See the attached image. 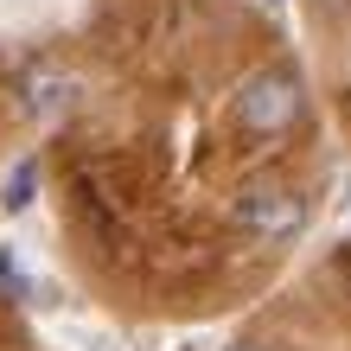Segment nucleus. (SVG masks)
<instances>
[{
	"mask_svg": "<svg viewBox=\"0 0 351 351\" xmlns=\"http://www.w3.org/2000/svg\"><path fill=\"white\" fill-rule=\"evenodd\" d=\"M237 230H250L262 243H287L306 230V198L294 185H250L237 198Z\"/></svg>",
	"mask_w": 351,
	"mask_h": 351,
	"instance_id": "obj_2",
	"label": "nucleus"
},
{
	"mask_svg": "<svg viewBox=\"0 0 351 351\" xmlns=\"http://www.w3.org/2000/svg\"><path fill=\"white\" fill-rule=\"evenodd\" d=\"M230 351H262V345H230Z\"/></svg>",
	"mask_w": 351,
	"mask_h": 351,
	"instance_id": "obj_5",
	"label": "nucleus"
},
{
	"mask_svg": "<svg viewBox=\"0 0 351 351\" xmlns=\"http://www.w3.org/2000/svg\"><path fill=\"white\" fill-rule=\"evenodd\" d=\"M71 102H77V77H64V71H32L26 90H19V109L26 115H58Z\"/></svg>",
	"mask_w": 351,
	"mask_h": 351,
	"instance_id": "obj_3",
	"label": "nucleus"
},
{
	"mask_svg": "<svg viewBox=\"0 0 351 351\" xmlns=\"http://www.w3.org/2000/svg\"><path fill=\"white\" fill-rule=\"evenodd\" d=\"M300 109H306V90H300V77L287 64L250 71L243 90H237V102H230V115H237L243 134H287L300 121Z\"/></svg>",
	"mask_w": 351,
	"mask_h": 351,
	"instance_id": "obj_1",
	"label": "nucleus"
},
{
	"mask_svg": "<svg viewBox=\"0 0 351 351\" xmlns=\"http://www.w3.org/2000/svg\"><path fill=\"white\" fill-rule=\"evenodd\" d=\"M32 198H38V160H19V167L7 173V192H0V204H7V211H26Z\"/></svg>",
	"mask_w": 351,
	"mask_h": 351,
	"instance_id": "obj_4",
	"label": "nucleus"
}]
</instances>
